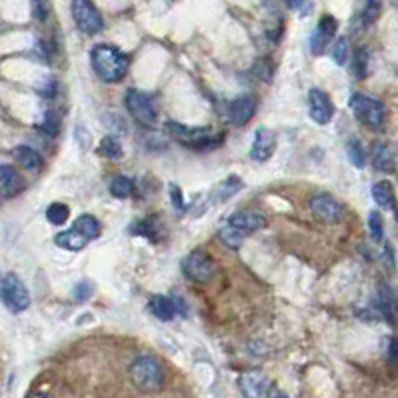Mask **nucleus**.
I'll return each instance as SVG.
<instances>
[{"label": "nucleus", "instance_id": "nucleus-1", "mask_svg": "<svg viewBox=\"0 0 398 398\" xmlns=\"http://www.w3.org/2000/svg\"><path fill=\"white\" fill-rule=\"evenodd\" d=\"M90 62L98 78L104 83H121L130 67L128 56L110 44H97L90 50Z\"/></svg>", "mask_w": 398, "mask_h": 398}, {"label": "nucleus", "instance_id": "nucleus-2", "mask_svg": "<svg viewBox=\"0 0 398 398\" xmlns=\"http://www.w3.org/2000/svg\"><path fill=\"white\" fill-rule=\"evenodd\" d=\"M98 234H100V222H98L97 217L83 214V217L76 219V222L72 224V228L56 234L55 242L56 247L64 248V250L78 252V250H83L90 240H95Z\"/></svg>", "mask_w": 398, "mask_h": 398}, {"label": "nucleus", "instance_id": "nucleus-3", "mask_svg": "<svg viewBox=\"0 0 398 398\" xmlns=\"http://www.w3.org/2000/svg\"><path fill=\"white\" fill-rule=\"evenodd\" d=\"M128 376L140 392H158L165 386V369L154 357H138L130 364Z\"/></svg>", "mask_w": 398, "mask_h": 398}, {"label": "nucleus", "instance_id": "nucleus-4", "mask_svg": "<svg viewBox=\"0 0 398 398\" xmlns=\"http://www.w3.org/2000/svg\"><path fill=\"white\" fill-rule=\"evenodd\" d=\"M348 109L352 110V114H355L358 123H362L364 126L372 128V130H383L385 128L386 109L380 100L355 92L352 97L348 98Z\"/></svg>", "mask_w": 398, "mask_h": 398}, {"label": "nucleus", "instance_id": "nucleus-5", "mask_svg": "<svg viewBox=\"0 0 398 398\" xmlns=\"http://www.w3.org/2000/svg\"><path fill=\"white\" fill-rule=\"evenodd\" d=\"M168 130L179 138L184 146H193V149H198V151L219 146L220 142L224 140V132L222 135H212L210 128H205V126H186V124L180 123H168Z\"/></svg>", "mask_w": 398, "mask_h": 398}, {"label": "nucleus", "instance_id": "nucleus-6", "mask_svg": "<svg viewBox=\"0 0 398 398\" xmlns=\"http://www.w3.org/2000/svg\"><path fill=\"white\" fill-rule=\"evenodd\" d=\"M124 107L128 110V114L142 126H156L158 123V110L154 107V100L151 95L137 90V88H130L124 97Z\"/></svg>", "mask_w": 398, "mask_h": 398}, {"label": "nucleus", "instance_id": "nucleus-7", "mask_svg": "<svg viewBox=\"0 0 398 398\" xmlns=\"http://www.w3.org/2000/svg\"><path fill=\"white\" fill-rule=\"evenodd\" d=\"M180 266H182L184 276L193 282H198V284L210 282L212 276L217 275V264L212 261V256L203 252V250H193L191 254H186Z\"/></svg>", "mask_w": 398, "mask_h": 398}, {"label": "nucleus", "instance_id": "nucleus-8", "mask_svg": "<svg viewBox=\"0 0 398 398\" xmlns=\"http://www.w3.org/2000/svg\"><path fill=\"white\" fill-rule=\"evenodd\" d=\"M0 292H2L4 306L11 313H25L28 306H30V294H28L27 287H25V282L14 273H8V275L2 276Z\"/></svg>", "mask_w": 398, "mask_h": 398}, {"label": "nucleus", "instance_id": "nucleus-9", "mask_svg": "<svg viewBox=\"0 0 398 398\" xmlns=\"http://www.w3.org/2000/svg\"><path fill=\"white\" fill-rule=\"evenodd\" d=\"M70 11H72V18L76 22V27L78 30H83L84 34H97L104 28L102 14L98 13L95 4L86 2V0H76L70 4Z\"/></svg>", "mask_w": 398, "mask_h": 398}, {"label": "nucleus", "instance_id": "nucleus-10", "mask_svg": "<svg viewBox=\"0 0 398 398\" xmlns=\"http://www.w3.org/2000/svg\"><path fill=\"white\" fill-rule=\"evenodd\" d=\"M310 210L315 214L316 219L327 222V224H336L344 219V208L343 205L327 193H318L310 198Z\"/></svg>", "mask_w": 398, "mask_h": 398}, {"label": "nucleus", "instance_id": "nucleus-11", "mask_svg": "<svg viewBox=\"0 0 398 398\" xmlns=\"http://www.w3.org/2000/svg\"><path fill=\"white\" fill-rule=\"evenodd\" d=\"M336 28H338V22H336V18L330 16V14H324V16L318 20L315 32L310 34V53H313V55H322V53L329 48L330 42L334 41Z\"/></svg>", "mask_w": 398, "mask_h": 398}, {"label": "nucleus", "instance_id": "nucleus-12", "mask_svg": "<svg viewBox=\"0 0 398 398\" xmlns=\"http://www.w3.org/2000/svg\"><path fill=\"white\" fill-rule=\"evenodd\" d=\"M308 112L316 124H329L334 116V104L324 90L313 88L308 92Z\"/></svg>", "mask_w": 398, "mask_h": 398}, {"label": "nucleus", "instance_id": "nucleus-13", "mask_svg": "<svg viewBox=\"0 0 398 398\" xmlns=\"http://www.w3.org/2000/svg\"><path fill=\"white\" fill-rule=\"evenodd\" d=\"M276 149V135L273 130L261 126L254 135V140H252V146H250V158L256 160V163H266L273 154H275Z\"/></svg>", "mask_w": 398, "mask_h": 398}, {"label": "nucleus", "instance_id": "nucleus-14", "mask_svg": "<svg viewBox=\"0 0 398 398\" xmlns=\"http://www.w3.org/2000/svg\"><path fill=\"white\" fill-rule=\"evenodd\" d=\"M228 224L247 236V234H254L262 231L266 226V217L261 214V212H256V210H238L228 219Z\"/></svg>", "mask_w": 398, "mask_h": 398}, {"label": "nucleus", "instance_id": "nucleus-15", "mask_svg": "<svg viewBox=\"0 0 398 398\" xmlns=\"http://www.w3.org/2000/svg\"><path fill=\"white\" fill-rule=\"evenodd\" d=\"M254 112H256V98L250 95L238 97L228 104V118L236 126H245L247 123H250Z\"/></svg>", "mask_w": 398, "mask_h": 398}, {"label": "nucleus", "instance_id": "nucleus-16", "mask_svg": "<svg viewBox=\"0 0 398 398\" xmlns=\"http://www.w3.org/2000/svg\"><path fill=\"white\" fill-rule=\"evenodd\" d=\"M266 376L259 371H248L242 372L238 376V388L242 392L245 398H261L262 394H266Z\"/></svg>", "mask_w": 398, "mask_h": 398}, {"label": "nucleus", "instance_id": "nucleus-17", "mask_svg": "<svg viewBox=\"0 0 398 398\" xmlns=\"http://www.w3.org/2000/svg\"><path fill=\"white\" fill-rule=\"evenodd\" d=\"M0 188H2V198H13L25 188V180L13 165L0 166Z\"/></svg>", "mask_w": 398, "mask_h": 398}, {"label": "nucleus", "instance_id": "nucleus-18", "mask_svg": "<svg viewBox=\"0 0 398 398\" xmlns=\"http://www.w3.org/2000/svg\"><path fill=\"white\" fill-rule=\"evenodd\" d=\"M378 308H380V315L385 316L390 324H397L398 298L386 282H380V287H378Z\"/></svg>", "mask_w": 398, "mask_h": 398}, {"label": "nucleus", "instance_id": "nucleus-19", "mask_svg": "<svg viewBox=\"0 0 398 398\" xmlns=\"http://www.w3.org/2000/svg\"><path fill=\"white\" fill-rule=\"evenodd\" d=\"M13 156L16 158V163L22 166L27 172H30V174H36V172L42 170V156L34 149H30V146H25V144L16 146L13 151Z\"/></svg>", "mask_w": 398, "mask_h": 398}, {"label": "nucleus", "instance_id": "nucleus-20", "mask_svg": "<svg viewBox=\"0 0 398 398\" xmlns=\"http://www.w3.org/2000/svg\"><path fill=\"white\" fill-rule=\"evenodd\" d=\"M372 165L376 170H383V172H392L397 168V156L394 151L390 146H386L383 142H376L374 149H372Z\"/></svg>", "mask_w": 398, "mask_h": 398}, {"label": "nucleus", "instance_id": "nucleus-21", "mask_svg": "<svg viewBox=\"0 0 398 398\" xmlns=\"http://www.w3.org/2000/svg\"><path fill=\"white\" fill-rule=\"evenodd\" d=\"M372 198L374 203L385 208V210H394L397 208V196H394V188L388 180H378L372 186Z\"/></svg>", "mask_w": 398, "mask_h": 398}, {"label": "nucleus", "instance_id": "nucleus-22", "mask_svg": "<svg viewBox=\"0 0 398 398\" xmlns=\"http://www.w3.org/2000/svg\"><path fill=\"white\" fill-rule=\"evenodd\" d=\"M151 313L158 320L168 322L177 316V302L166 298V296H152L151 298Z\"/></svg>", "mask_w": 398, "mask_h": 398}, {"label": "nucleus", "instance_id": "nucleus-23", "mask_svg": "<svg viewBox=\"0 0 398 398\" xmlns=\"http://www.w3.org/2000/svg\"><path fill=\"white\" fill-rule=\"evenodd\" d=\"M369 67H371V50L366 46H360V48H357V53L352 55L350 70H352V74L357 76L358 81H364L366 74H369Z\"/></svg>", "mask_w": 398, "mask_h": 398}, {"label": "nucleus", "instance_id": "nucleus-24", "mask_svg": "<svg viewBox=\"0 0 398 398\" xmlns=\"http://www.w3.org/2000/svg\"><path fill=\"white\" fill-rule=\"evenodd\" d=\"M39 126H41V130L46 137H58L60 135V126H62V116L56 110H46V114H44V118H42V123Z\"/></svg>", "mask_w": 398, "mask_h": 398}, {"label": "nucleus", "instance_id": "nucleus-25", "mask_svg": "<svg viewBox=\"0 0 398 398\" xmlns=\"http://www.w3.org/2000/svg\"><path fill=\"white\" fill-rule=\"evenodd\" d=\"M98 154L107 156L110 160H118L123 158V144L116 137H104L100 146H98Z\"/></svg>", "mask_w": 398, "mask_h": 398}, {"label": "nucleus", "instance_id": "nucleus-26", "mask_svg": "<svg viewBox=\"0 0 398 398\" xmlns=\"http://www.w3.org/2000/svg\"><path fill=\"white\" fill-rule=\"evenodd\" d=\"M158 228H160V219L158 217H149V219L140 220L137 226L132 228L135 234H142L144 238L158 240Z\"/></svg>", "mask_w": 398, "mask_h": 398}, {"label": "nucleus", "instance_id": "nucleus-27", "mask_svg": "<svg viewBox=\"0 0 398 398\" xmlns=\"http://www.w3.org/2000/svg\"><path fill=\"white\" fill-rule=\"evenodd\" d=\"M346 152H348L350 163L357 166V168H364L366 166V151H364V146H362V142L358 138H350L348 140Z\"/></svg>", "mask_w": 398, "mask_h": 398}, {"label": "nucleus", "instance_id": "nucleus-28", "mask_svg": "<svg viewBox=\"0 0 398 398\" xmlns=\"http://www.w3.org/2000/svg\"><path fill=\"white\" fill-rule=\"evenodd\" d=\"M240 188H242V180L238 179V177H228V179L222 182V186L219 188V193H217V203H226L228 198H233L234 194L240 193Z\"/></svg>", "mask_w": 398, "mask_h": 398}, {"label": "nucleus", "instance_id": "nucleus-29", "mask_svg": "<svg viewBox=\"0 0 398 398\" xmlns=\"http://www.w3.org/2000/svg\"><path fill=\"white\" fill-rule=\"evenodd\" d=\"M70 217V208L64 203H53L46 208V219L55 226H62Z\"/></svg>", "mask_w": 398, "mask_h": 398}, {"label": "nucleus", "instance_id": "nucleus-30", "mask_svg": "<svg viewBox=\"0 0 398 398\" xmlns=\"http://www.w3.org/2000/svg\"><path fill=\"white\" fill-rule=\"evenodd\" d=\"M219 236L220 240L228 248H233V250H238V248L242 247V242H245V234L240 233V231H236L231 224H226L219 233Z\"/></svg>", "mask_w": 398, "mask_h": 398}, {"label": "nucleus", "instance_id": "nucleus-31", "mask_svg": "<svg viewBox=\"0 0 398 398\" xmlns=\"http://www.w3.org/2000/svg\"><path fill=\"white\" fill-rule=\"evenodd\" d=\"M380 13H383V4H380V2H374V0L366 2L364 8H362V14H360V27L366 28L374 25V22L378 20Z\"/></svg>", "mask_w": 398, "mask_h": 398}, {"label": "nucleus", "instance_id": "nucleus-32", "mask_svg": "<svg viewBox=\"0 0 398 398\" xmlns=\"http://www.w3.org/2000/svg\"><path fill=\"white\" fill-rule=\"evenodd\" d=\"M135 191V184L132 180L126 179V177H116V179L110 182V194L116 196V198H128Z\"/></svg>", "mask_w": 398, "mask_h": 398}, {"label": "nucleus", "instance_id": "nucleus-33", "mask_svg": "<svg viewBox=\"0 0 398 398\" xmlns=\"http://www.w3.org/2000/svg\"><path fill=\"white\" fill-rule=\"evenodd\" d=\"M348 56H350V42H348V39H346V36L336 39L334 46H332V60H334L338 67H344L346 60H348Z\"/></svg>", "mask_w": 398, "mask_h": 398}, {"label": "nucleus", "instance_id": "nucleus-34", "mask_svg": "<svg viewBox=\"0 0 398 398\" xmlns=\"http://www.w3.org/2000/svg\"><path fill=\"white\" fill-rule=\"evenodd\" d=\"M369 228H371L372 240H374V242H380V240L385 238V226H383V217H380V212L372 210L371 214H369Z\"/></svg>", "mask_w": 398, "mask_h": 398}, {"label": "nucleus", "instance_id": "nucleus-35", "mask_svg": "<svg viewBox=\"0 0 398 398\" xmlns=\"http://www.w3.org/2000/svg\"><path fill=\"white\" fill-rule=\"evenodd\" d=\"M92 292H95V284H92V282H88V280H83V282H78V284H76V289H74V292H72V296H74V301L84 302L92 296Z\"/></svg>", "mask_w": 398, "mask_h": 398}, {"label": "nucleus", "instance_id": "nucleus-36", "mask_svg": "<svg viewBox=\"0 0 398 398\" xmlns=\"http://www.w3.org/2000/svg\"><path fill=\"white\" fill-rule=\"evenodd\" d=\"M386 362L392 371L398 372V338L392 336L388 343V350H386Z\"/></svg>", "mask_w": 398, "mask_h": 398}, {"label": "nucleus", "instance_id": "nucleus-37", "mask_svg": "<svg viewBox=\"0 0 398 398\" xmlns=\"http://www.w3.org/2000/svg\"><path fill=\"white\" fill-rule=\"evenodd\" d=\"M170 198H172V205L177 206V210H184V203H182V193H180V188L179 186H170Z\"/></svg>", "mask_w": 398, "mask_h": 398}, {"label": "nucleus", "instance_id": "nucleus-38", "mask_svg": "<svg viewBox=\"0 0 398 398\" xmlns=\"http://www.w3.org/2000/svg\"><path fill=\"white\" fill-rule=\"evenodd\" d=\"M289 8H296V11H310L313 8V2H289L287 4Z\"/></svg>", "mask_w": 398, "mask_h": 398}, {"label": "nucleus", "instance_id": "nucleus-39", "mask_svg": "<svg viewBox=\"0 0 398 398\" xmlns=\"http://www.w3.org/2000/svg\"><path fill=\"white\" fill-rule=\"evenodd\" d=\"M264 398H289L282 390H278L276 386H270L268 390H266V394H264Z\"/></svg>", "mask_w": 398, "mask_h": 398}, {"label": "nucleus", "instance_id": "nucleus-40", "mask_svg": "<svg viewBox=\"0 0 398 398\" xmlns=\"http://www.w3.org/2000/svg\"><path fill=\"white\" fill-rule=\"evenodd\" d=\"M28 398H50V397H46V394H34V397H28Z\"/></svg>", "mask_w": 398, "mask_h": 398}]
</instances>
